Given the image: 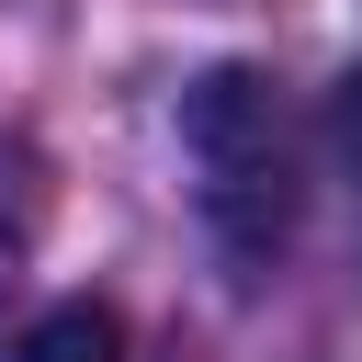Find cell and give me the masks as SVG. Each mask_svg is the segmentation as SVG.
<instances>
[{
  "mask_svg": "<svg viewBox=\"0 0 362 362\" xmlns=\"http://www.w3.org/2000/svg\"><path fill=\"white\" fill-rule=\"evenodd\" d=\"M181 147L204 170V226L215 249L238 260V283H260L305 215V158H294V113L260 68H215L192 102H181Z\"/></svg>",
  "mask_w": 362,
  "mask_h": 362,
  "instance_id": "obj_1",
  "label": "cell"
},
{
  "mask_svg": "<svg viewBox=\"0 0 362 362\" xmlns=\"http://www.w3.org/2000/svg\"><path fill=\"white\" fill-rule=\"evenodd\" d=\"M0 362H124V317H113L102 294H68V305L23 317V328L0 339Z\"/></svg>",
  "mask_w": 362,
  "mask_h": 362,
  "instance_id": "obj_2",
  "label": "cell"
},
{
  "mask_svg": "<svg viewBox=\"0 0 362 362\" xmlns=\"http://www.w3.org/2000/svg\"><path fill=\"white\" fill-rule=\"evenodd\" d=\"M339 158H351V181H362V68L339 79Z\"/></svg>",
  "mask_w": 362,
  "mask_h": 362,
  "instance_id": "obj_3",
  "label": "cell"
}]
</instances>
